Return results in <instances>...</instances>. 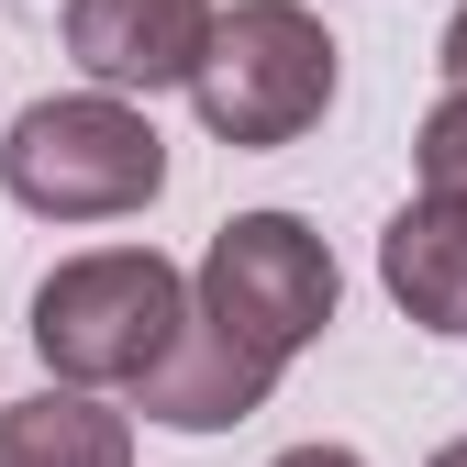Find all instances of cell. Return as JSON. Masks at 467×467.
<instances>
[{
	"label": "cell",
	"mask_w": 467,
	"mask_h": 467,
	"mask_svg": "<svg viewBox=\"0 0 467 467\" xmlns=\"http://www.w3.org/2000/svg\"><path fill=\"white\" fill-rule=\"evenodd\" d=\"M0 190L34 223H123L167 190V134L145 123L134 89H56L34 111H12L0 134Z\"/></svg>",
	"instance_id": "1"
},
{
	"label": "cell",
	"mask_w": 467,
	"mask_h": 467,
	"mask_svg": "<svg viewBox=\"0 0 467 467\" xmlns=\"http://www.w3.org/2000/svg\"><path fill=\"white\" fill-rule=\"evenodd\" d=\"M179 323H190V278L156 245H89L34 278V357L45 379H78V389H145Z\"/></svg>",
	"instance_id": "2"
},
{
	"label": "cell",
	"mask_w": 467,
	"mask_h": 467,
	"mask_svg": "<svg viewBox=\"0 0 467 467\" xmlns=\"http://www.w3.org/2000/svg\"><path fill=\"white\" fill-rule=\"evenodd\" d=\"M201 134L234 156H267V145H301L323 111H334V34L301 0H234L201 45V78H190Z\"/></svg>",
	"instance_id": "3"
},
{
	"label": "cell",
	"mask_w": 467,
	"mask_h": 467,
	"mask_svg": "<svg viewBox=\"0 0 467 467\" xmlns=\"http://www.w3.org/2000/svg\"><path fill=\"white\" fill-rule=\"evenodd\" d=\"M190 301L223 323V334H245L256 357H301V345H323L334 301H345V278H334V245L301 223V212H234L212 245H201V278H190Z\"/></svg>",
	"instance_id": "4"
},
{
	"label": "cell",
	"mask_w": 467,
	"mask_h": 467,
	"mask_svg": "<svg viewBox=\"0 0 467 467\" xmlns=\"http://www.w3.org/2000/svg\"><path fill=\"white\" fill-rule=\"evenodd\" d=\"M223 23V0H67V56L100 89H190L201 78V45Z\"/></svg>",
	"instance_id": "5"
},
{
	"label": "cell",
	"mask_w": 467,
	"mask_h": 467,
	"mask_svg": "<svg viewBox=\"0 0 467 467\" xmlns=\"http://www.w3.org/2000/svg\"><path fill=\"white\" fill-rule=\"evenodd\" d=\"M267 389H278V357H256L245 334H223V323L190 301L179 345L145 368L134 412H145V423H167V434H234V423H256V412H267Z\"/></svg>",
	"instance_id": "6"
},
{
	"label": "cell",
	"mask_w": 467,
	"mask_h": 467,
	"mask_svg": "<svg viewBox=\"0 0 467 467\" xmlns=\"http://www.w3.org/2000/svg\"><path fill=\"white\" fill-rule=\"evenodd\" d=\"M379 289L423 334H467V201H434V190L400 201L379 234Z\"/></svg>",
	"instance_id": "7"
},
{
	"label": "cell",
	"mask_w": 467,
	"mask_h": 467,
	"mask_svg": "<svg viewBox=\"0 0 467 467\" xmlns=\"http://www.w3.org/2000/svg\"><path fill=\"white\" fill-rule=\"evenodd\" d=\"M0 467H134V412H111L78 379H45L0 412Z\"/></svg>",
	"instance_id": "8"
},
{
	"label": "cell",
	"mask_w": 467,
	"mask_h": 467,
	"mask_svg": "<svg viewBox=\"0 0 467 467\" xmlns=\"http://www.w3.org/2000/svg\"><path fill=\"white\" fill-rule=\"evenodd\" d=\"M412 179H423L434 201H467V89H445V100L423 111V134H412Z\"/></svg>",
	"instance_id": "9"
},
{
	"label": "cell",
	"mask_w": 467,
	"mask_h": 467,
	"mask_svg": "<svg viewBox=\"0 0 467 467\" xmlns=\"http://www.w3.org/2000/svg\"><path fill=\"white\" fill-rule=\"evenodd\" d=\"M278 467H368V456H357V445H289Z\"/></svg>",
	"instance_id": "10"
},
{
	"label": "cell",
	"mask_w": 467,
	"mask_h": 467,
	"mask_svg": "<svg viewBox=\"0 0 467 467\" xmlns=\"http://www.w3.org/2000/svg\"><path fill=\"white\" fill-rule=\"evenodd\" d=\"M434 56H445V89H467V12L445 23V45H434Z\"/></svg>",
	"instance_id": "11"
},
{
	"label": "cell",
	"mask_w": 467,
	"mask_h": 467,
	"mask_svg": "<svg viewBox=\"0 0 467 467\" xmlns=\"http://www.w3.org/2000/svg\"><path fill=\"white\" fill-rule=\"evenodd\" d=\"M423 467H467V445H434V456H423Z\"/></svg>",
	"instance_id": "12"
}]
</instances>
